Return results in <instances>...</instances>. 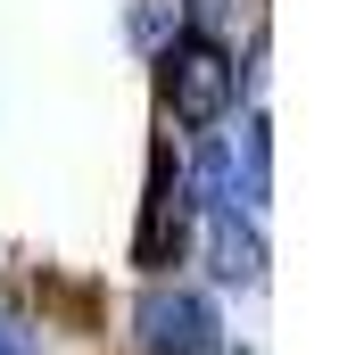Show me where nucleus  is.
I'll return each mask as SVG.
<instances>
[{"label": "nucleus", "mask_w": 364, "mask_h": 355, "mask_svg": "<svg viewBox=\"0 0 364 355\" xmlns=\"http://www.w3.org/2000/svg\"><path fill=\"white\" fill-rule=\"evenodd\" d=\"M158 91H166V116L174 124H215L240 99V58L215 33H174L158 50Z\"/></svg>", "instance_id": "f257e3e1"}, {"label": "nucleus", "mask_w": 364, "mask_h": 355, "mask_svg": "<svg viewBox=\"0 0 364 355\" xmlns=\"http://www.w3.org/2000/svg\"><path fill=\"white\" fill-rule=\"evenodd\" d=\"M133 339H141V355H215L224 347V314L191 281H149L133 306Z\"/></svg>", "instance_id": "f03ea898"}, {"label": "nucleus", "mask_w": 364, "mask_h": 355, "mask_svg": "<svg viewBox=\"0 0 364 355\" xmlns=\"http://www.w3.org/2000/svg\"><path fill=\"white\" fill-rule=\"evenodd\" d=\"M191 182H182V165L174 157H158L149 165V215H141V240H133V256L141 265H174L182 256V240H191Z\"/></svg>", "instance_id": "7ed1b4c3"}, {"label": "nucleus", "mask_w": 364, "mask_h": 355, "mask_svg": "<svg viewBox=\"0 0 364 355\" xmlns=\"http://www.w3.org/2000/svg\"><path fill=\"white\" fill-rule=\"evenodd\" d=\"M207 273L215 281H240V289L265 281V240H257V223L240 207H215L207 215Z\"/></svg>", "instance_id": "20e7f679"}, {"label": "nucleus", "mask_w": 364, "mask_h": 355, "mask_svg": "<svg viewBox=\"0 0 364 355\" xmlns=\"http://www.w3.org/2000/svg\"><path fill=\"white\" fill-rule=\"evenodd\" d=\"M182 182H191V199H199L207 215H215V207H240V174H232V149H224V141H207Z\"/></svg>", "instance_id": "39448f33"}, {"label": "nucleus", "mask_w": 364, "mask_h": 355, "mask_svg": "<svg viewBox=\"0 0 364 355\" xmlns=\"http://www.w3.org/2000/svg\"><path fill=\"white\" fill-rule=\"evenodd\" d=\"M232 174H240V207H265V182H273V124H265V116L240 124V157H232Z\"/></svg>", "instance_id": "423d86ee"}, {"label": "nucleus", "mask_w": 364, "mask_h": 355, "mask_svg": "<svg viewBox=\"0 0 364 355\" xmlns=\"http://www.w3.org/2000/svg\"><path fill=\"white\" fill-rule=\"evenodd\" d=\"M174 33H182V9H174V0H141V9H133V42L141 50H166Z\"/></svg>", "instance_id": "0eeeda50"}, {"label": "nucleus", "mask_w": 364, "mask_h": 355, "mask_svg": "<svg viewBox=\"0 0 364 355\" xmlns=\"http://www.w3.org/2000/svg\"><path fill=\"white\" fill-rule=\"evenodd\" d=\"M0 355H33V331H25L9 306H0Z\"/></svg>", "instance_id": "6e6552de"}]
</instances>
